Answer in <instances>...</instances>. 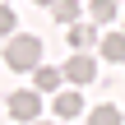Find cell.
I'll return each mask as SVG.
<instances>
[{
    "label": "cell",
    "mask_w": 125,
    "mask_h": 125,
    "mask_svg": "<svg viewBox=\"0 0 125 125\" xmlns=\"http://www.w3.org/2000/svg\"><path fill=\"white\" fill-rule=\"evenodd\" d=\"M5 65L19 70V74L37 70V65H42V37H32V32H14V37L5 42Z\"/></svg>",
    "instance_id": "6da1fadb"
},
{
    "label": "cell",
    "mask_w": 125,
    "mask_h": 125,
    "mask_svg": "<svg viewBox=\"0 0 125 125\" xmlns=\"http://www.w3.org/2000/svg\"><path fill=\"white\" fill-rule=\"evenodd\" d=\"M37 111H42V93H37V88H19V93H9V116H14V121L32 125Z\"/></svg>",
    "instance_id": "7a4b0ae2"
},
{
    "label": "cell",
    "mask_w": 125,
    "mask_h": 125,
    "mask_svg": "<svg viewBox=\"0 0 125 125\" xmlns=\"http://www.w3.org/2000/svg\"><path fill=\"white\" fill-rule=\"evenodd\" d=\"M60 70H65V79H70L74 88H79V83H93V79H97V60H93V56H83V51H74V56H70V60L60 65Z\"/></svg>",
    "instance_id": "3957f363"
},
{
    "label": "cell",
    "mask_w": 125,
    "mask_h": 125,
    "mask_svg": "<svg viewBox=\"0 0 125 125\" xmlns=\"http://www.w3.org/2000/svg\"><path fill=\"white\" fill-rule=\"evenodd\" d=\"M65 42H70V51H88L93 42H102L88 23H70V32H65Z\"/></svg>",
    "instance_id": "277c9868"
},
{
    "label": "cell",
    "mask_w": 125,
    "mask_h": 125,
    "mask_svg": "<svg viewBox=\"0 0 125 125\" xmlns=\"http://www.w3.org/2000/svg\"><path fill=\"white\" fill-rule=\"evenodd\" d=\"M32 74H37V93H60V83H65V70H56V65H37Z\"/></svg>",
    "instance_id": "5b68a950"
},
{
    "label": "cell",
    "mask_w": 125,
    "mask_h": 125,
    "mask_svg": "<svg viewBox=\"0 0 125 125\" xmlns=\"http://www.w3.org/2000/svg\"><path fill=\"white\" fill-rule=\"evenodd\" d=\"M51 111H56L60 121H70V116H79V111H83V97H79V93H56Z\"/></svg>",
    "instance_id": "8992f818"
},
{
    "label": "cell",
    "mask_w": 125,
    "mask_h": 125,
    "mask_svg": "<svg viewBox=\"0 0 125 125\" xmlns=\"http://www.w3.org/2000/svg\"><path fill=\"white\" fill-rule=\"evenodd\" d=\"M97 51H102V60H125V32H102Z\"/></svg>",
    "instance_id": "52a82bcc"
},
{
    "label": "cell",
    "mask_w": 125,
    "mask_h": 125,
    "mask_svg": "<svg viewBox=\"0 0 125 125\" xmlns=\"http://www.w3.org/2000/svg\"><path fill=\"white\" fill-rule=\"evenodd\" d=\"M88 125H121V107H111V102L107 107H93L88 111Z\"/></svg>",
    "instance_id": "ba28073f"
},
{
    "label": "cell",
    "mask_w": 125,
    "mask_h": 125,
    "mask_svg": "<svg viewBox=\"0 0 125 125\" xmlns=\"http://www.w3.org/2000/svg\"><path fill=\"white\" fill-rule=\"evenodd\" d=\"M51 14L70 28V23H79V0H56V5H51Z\"/></svg>",
    "instance_id": "9c48e42d"
},
{
    "label": "cell",
    "mask_w": 125,
    "mask_h": 125,
    "mask_svg": "<svg viewBox=\"0 0 125 125\" xmlns=\"http://www.w3.org/2000/svg\"><path fill=\"white\" fill-rule=\"evenodd\" d=\"M88 14H93V23H111L116 19V0H93Z\"/></svg>",
    "instance_id": "30bf717a"
},
{
    "label": "cell",
    "mask_w": 125,
    "mask_h": 125,
    "mask_svg": "<svg viewBox=\"0 0 125 125\" xmlns=\"http://www.w3.org/2000/svg\"><path fill=\"white\" fill-rule=\"evenodd\" d=\"M5 32H14V9H9V5H0V37H5Z\"/></svg>",
    "instance_id": "8fae6325"
},
{
    "label": "cell",
    "mask_w": 125,
    "mask_h": 125,
    "mask_svg": "<svg viewBox=\"0 0 125 125\" xmlns=\"http://www.w3.org/2000/svg\"><path fill=\"white\" fill-rule=\"evenodd\" d=\"M37 5H56V0H37Z\"/></svg>",
    "instance_id": "7c38bea8"
},
{
    "label": "cell",
    "mask_w": 125,
    "mask_h": 125,
    "mask_svg": "<svg viewBox=\"0 0 125 125\" xmlns=\"http://www.w3.org/2000/svg\"><path fill=\"white\" fill-rule=\"evenodd\" d=\"M32 125H51V121H32Z\"/></svg>",
    "instance_id": "4fadbf2b"
}]
</instances>
